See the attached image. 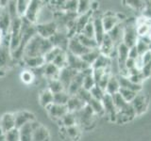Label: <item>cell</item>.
<instances>
[{
    "label": "cell",
    "instance_id": "obj_29",
    "mask_svg": "<svg viewBox=\"0 0 151 141\" xmlns=\"http://www.w3.org/2000/svg\"><path fill=\"white\" fill-rule=\"evenodd\" d=\"M85 105H87L86 103H85L84 102H82L78 97H77L76 95L70 96L69 101L67 103V105H66L68 112H72V113L78 112L79 110H81Z\"/></svg>",
    "mask_w": 151,
    "mask_h": 141
},
{
    "label": "cell",
    "instance_id": "obj_40",
    "mask_svg": "<svg viewBox=\"0 0 151 141\" xmlns=\"http://www.w3.org/2000/svg\"><path fill=\"white\" fill-rule=\"evenodd\" d=\"M29 2L28 0H19L16 1V12L17 15L20 18H24L25 14L27 11V8L29 6Z\"/></svg>",
    "mask_w": 151,
    "mask_h": 141
},
{
    "label": "cell",
    "instance_id": "obj_23",
    "mask_svg": "<svg viewBox=\"0 0 151 141\" xmlns=\"http://www.w3.org/2000/svg\"><path fill=\"white\" fill-rule=\"evenodd\" d=\"M98 48L102 55L107 56L110 58V56L116 50V46L114 43H113V41H111V38L109 37V35L106 34L102 42L100 43V45L98 46Z\"/></svg>",
    "mask_w": 151,
    "mask_h": 141
},
{
    "label": "cell",
    "instance_id": "obj_59",
    "mask_svg": "<svg viewBox=\"0 0 151 141\" xmlns=\"http://www.w3.org/2000/svg\"><path fill=\"white\" fill-rule=\"evenodd\" d=\"M0 141H6V139H5L4 135L2 134H0Z\"/></svg>",
    "mask_w": 151,
    "mask_h": 141
},
{
    "label": "cell",
    "instance_id": "obj_17",
    "mask_svg": "<svg viewBox=\"0 0 151 141\" xmlns=\"http://www.w3.org/2000/svg\"><path fill=\"white\" fill-rule=\"evenodd\" d=\"M32 141H50V132L48 128L40 122H37Z\"/></svg>",
    "mask_w": 151,
    "mask_h": 141
},
{
    "label": "cell",
    "instance_id": "obj_21",
    "mask_svg": "<svg viewBox=\"0 0 151 141\" xmlns=\"http://www.w3.org/2000/svg\"><path fill=\"white\" fill-rule=\"evenodd\" d=\"M37 120L27 123L19 128V133H20V141H32L33 139V133H34L35 126L37 124Z\"/></svg>",
    "mask_w": 151,
    "mask_h": 141
},
{
    "label": "cell",
    "instance_id": "obj_9",
    "mask_svg": "<svg viewBox=\"0 0 151 141\" xmlns=\"http://www.w3.org/2000/svg\"><path fill=\"white\" fill-rule=\"evenodd\" d=\"M131 106L136 113V116H140L146 111L148 106V98L145 94L139 92L130 103Z\"/></svg>",
    "mask_w": 151,
    "mask_h": 141
},
{
    "label": "cell",
    "instance_id": "obj_31",
    "mask_svg": "<svg viewBox=\"0 0 151 141\" xmlns=\"http://www.w3.org/2000/svg\"><path fill=\"white\" fill-rule=\"evenodd\" d=\"M58 122L60 123V127H71L74 125H78L77 117H76L75 113L72 112H67Z\"/></svg>",
    "mask_w": 151,
    "mask_h": 141
},
{
    "label": "cell",
    "instance_id": "obj_56",
    "mask_svg": "<svg viewBox=\"0 0 151 141\" xmlns=\"http://www.w3.org/2000/svg\"><path fill=\"white\" fill-rule=\"evenodd\" d=\"M99 7V3L96 1H91V11L93 12H96Z\"/></svg>",
    "mask_w": 151,
    "mask_h": 141
},
{
    "label": "cell",
    "instance_id": "obj_37",
    "mask_svg": "<svg viewBox=\"0 0 151 141\" xmlns=\"http://www.w3.org/2000/svg\"><path fill=\"white\" fill-rule=\"evenodd\" d=\"M77 36H78V39L79 40V41L81 42V44L86 47V48H88L90 50L98 48V44H97L96 39H91V38H88L82 34H78Z\"/></svg>",
    "mask_w": 151,
    "mask_h": 141
},
{
    "label": "cell",
    "instance_id": "obj_51",
    "mask_svg": "<svg viewBox=\"0 0 151 141\" xmlns=\"http://www.w3.org/2000/svg\"><path fill=\"white\" fill-rule=\"evenodd\" d=\"M135 46H136L137 50H138V52H139L140 56H141L142 55H144L145 53H146L147 51L150 50V49H149V46H148L147 44H146L145 42H144L143 41H142L141 39H138V41H137Z\"/></svg>",
    "mask_w": 151,
    "mask_h": 141
},
{
    "label": "cell",
    "instance_id": "obj_44",
    "mask_svg": "<svg viewBox=\"0 0 151 141\" xmlns=\"http://www.w3.org/2000/svg\"><path fill=\"white\" fill-rule=\"evenodd\" d=\"M119 94L123 97V99H124L127 103H130L132 102V100L136 97L137 92L132 91V90H130V89H127V88H120Z\"/></svg>",
    "mask_w": 151,
    "mask_h": 141
},
{
    "label": "cell",
    "instance_id": "obj_53",
    "mask_svg": "<svg viewBox=\"0 0 151 141\" xmlns=\"http://www.w3.org/2000/svg\"><path fill=\"white\" fill-rule=\"evenodd\" d=\"M141 73L143 75V77L145 78H148L150 75H151V65L147 64V65H145L143 68L141 70Z\"/></svg>",
    "mask_w": 151,
    "mask_h": 141
},
{
    "label": "cell",
    "instance_id": "obj_26",
    "mask_svg": "<svg viewBox=\"0 0 151 141\" xmlns=\"http://www.w3.org/2000/svg\"><path fill=\"white\" fill-rule=\"evenodd\" d=\"M118 82L120 85V88H127L130 89L132 91L139 93L142 91V85H137L132 83L127 76H123V75H117Z\"/></svg>",
    "mask_w": 151,
    "mask_h": 141
},
{
    "label": "cell",
    "instance_id": "obj_46",
    "mask_svg": "<svg viewBox=\"0 0 151 141\" xmlns=\"http://www.w3.org/2000/svg\"><path fill=\"white\" fill-rule=\"evenodd\" d=\"M78 5V1H77V0H69V1H65L63 11L69 12V13H77Z\"/></svg>",
    "mask_w": 151,
    "mask_h": 141
},
{
    "label": "cell",
    "instance_id": "obj_25",
    "mask_svg": "<svg viewBox=\"0 0 151 141\" xmlns=\"http://www.w3.org/2000/svg\"><path fill=\"white\" fill-rule=\"evenodd\" d=\"M83 74L81 73H78L77 75L75 76V78L73 79V81L71 82V84L69 85V87L67 88L68 94L70 96H74L76 95L80 89L82 88V84H83Z\"/></svg>",
    "mask_w": 151,
    "mask_h": 141
},
{
    "label": "cell",
    "instance_id": "obj_12",
    "mask_svg": "<svg viewBox=\"0 0 151 141\" xmlns=\"http://www.w3.org/2000/svg\"><path fill=\"white\" fill-rule=\"evenodd\" d=\"M49 41H51L52 45L54 47H58V48L63 51H67L69 38L66 31L58 30V32H57L55 35H53L50 38Z\"/></svg>",
    "mask_w": 151,
    "mask_h": 141
},
{
    "label": "cell",
    "instance_id": "obj_35",
    "mask_svg": "<svg viewBox=\"0 0 151 141\" xmlns=\"http://www.w3.org/2000/svg\"><path fill=\"white\" fill-rule=\"evenodd\" d=\"M20 79L21 81L26 85H30L36 80V75L33 70L30 69H25L22 70L20 73Z\"/></svg>",
    "mask_w": 151,
    "mask_h": 141
},
{
    "label": "cell",
    "instance_id": "obj_42",
    "mask_svg": "<svg viewBox=\"0 0 151 141\" xmlns=\"http://www.w3.org/2000/svg\"><path fill=\"white\" fill-rule=\"evenodd\" d=\"M91 11V1H87V0H80L78 1V15H82Z\"/></svg>",
    "mask_w": 151,
    "mask_h": 141
},
{
    "label": "cell",
    "instance_id": "obj_49",
    "mask_svg": "<svg viewBox=\"0 0 151 141\" xmlns=\"http://www.w3.org/2000/svg\"><path fill=\"white\" fill-rule=\"evenodd\" d=\"M80 34H82L88 38H91V39H94V27H93V17H92V20L83 28V30Z\"/></svg>",
    "mask_w": 151,
    "mask_h": 141
},
{
    "label": "cell",
    "instance_id": "obj_8",
    "mask_svg": "<svg viewBox=\"0 0 151 141\" xmlns=\"http://www.w3.org/2000/svg\"><path fill=\"white\" fill-rule=\"evenodd\" d=\"M102 103H103V107H104V116H106L109 120L111 122H115L116 121V115H117V109L113 103L112 101V97L109 94H105V96L102 99Z\"/></svg>",
    "mask_w": 151,
    "mask_h": 141
},
{
    "label": "cell",
    "instance_id": "obj_20",
    "mask_svg": "<svg viewBox=\"0 0 151 141\" xmlns=\"http://www.w3.org/2000/svg\"><path fill=\"white\" fill-rule=\"evenodd\" d=\"M93 27H94V39H96L97 44L99 46L107 33L104 30L101 17H98V16L94 17L93 15Z\"/></svg>",
    "mask_w": 151,
    "mask_h": 141
},
{
    "label": "cell",
    "instance_id": "obj_52",
    "mask_svg": "<svg viewBox=\"0 0 151 141\" xmlns=\"http://www.w3.org/2000/svg\"><path fill=\"white\" fill-rule=\"evenodd\" d=\"M127 6H129L130 8L136 9V11H143L144 9L145 8V2L143 1H127Z\"/></svg>",
    "mask_w": 151,
    "mask_h": 141
},
{
    "label": "cell",
    "instance_id": "obj_16",
    "mask_svg": "<svg viewBox=\"0 0 151 141\" xmlns=\"http://www.w3.org/2000/svg\"><path fill=\"white\" fill-rule=\"evenodd\" d=\"M78 73V72H77V70H75L69 67H65L60 70V75H59V80L63 83V85L65 88V90H67L69 85L73 81V79L75 78V76L77 75Z\"/></svg>",
    "mask_w": 151,
    "mask_h": 141
},
{
    "label": "cell",
    "instance_id": "obj_3",
    "mask_svg": "<svg viewBox=\"0 0 151 141\" xmlns=\"http://www.w3.org/2000/svg\"><path fill=\"white\" fill-rule=\"evenodd\" d=\"M13 60L9 47V34L4 37L2 44L0 45V69L5 70L12 64Z\"/></svg>",
    "mask_w": 151,
    "mask_h": 141
},
{
    "label": "cell",
    "instance_id": "obj_28",
    "mask_svg": "<svg viewBox=\"0 0 151 141\" xmlns=\"http://www.w3.org/2000/svg\"><path fill=\"white\" fill-rule=\"evenodd\" d=\"M92 17L93 11H89L85 14H82V15H78L77 19H76V31H77V35L82 32L83 28L92 20Z\"/></svg>",
    "mask_w": 151,
    "mask_h": 141
},
{
    "label": "cell",
    "instance_id": "obj_6",
    "mask_svg": "<svg viewBox=\"0 0 151 141\" xmlns=\"http://www.w3.org/2000/svg\"><path fill=\"white\" fill-rule=\"evenodd\" d=\"M82 128L79 125H74L71 127H60V136L61 139L66 141H78L81 137Z\"/></svg>",
    "mask_w": 151,
    "mask_h": 141
},
{
    "label": "cell",
    "instance_id": "obj_27",
    "mask_svg": "<svg viewBox=\"0 0 151 141\" xmlns=\"http://www.w3.org/2000/svg\"><path fill=\"white\" fill-rule=\"evenodd\" d=\"M53 96L54 94L47 88H42L39 92V96H38V100H39V103L41 105V106L45 109L47 106L52 105L53 103Z\"/></svg>",
    "mask_w": 151,
    "mask_h": 141
},
{
    "label": "cell",
    "instance_id": "obj_10",
    "mask_svg": "<svg viewBox=\"0 0 151 141\" xmlns=\"http://www.w3.org/2000/svg\"><path fill=\"white\" fill-rule=\"evenodd\" d=\"M89 51H90V49L86 48V47L81 44V42H80L79 40L78 39L77 35L74 37H71L69 39L68 47H67V51L66 52H69L71 54L81 58L83 55L88 53Z\"/></svg>",
    "mask_w": 151,
    "mask_h": 141
},
{
    "label": "cell",
    "instance_id": "obj_39",
    "mask_svg": "<svg viewBox=\"0 0 151 141\" xmlns=\"http://www.w3.org/2000/svg\"><path fill=\"white\" fill-rule=\"evenodd\" d=\"M52 63L56 65L60 70L67 67V53H66V51L61 52V53L53 60Z\"/></svg>",
    "mask_w": 151,
    "mask_h": 141
},
{
    "label": "cell",
    "instance_id": "obj_32",
    "mask_svg": "<svg viewBox=\"0 0 151 141\" xmlns=\"http://www.w3.org/2000/svg\"><path fill=\"white\" fill-rule=\"evenodd\" d=\"M111 64V59L109 58V56L100 54V56H99L97 59L96 60V62L93 64L92 68L93 70H96V69L106 70V69H110Z\"/></svg>",
    "mask_w": 151,
    "mask_h": 141
},
{
    "label": "cell",
    "instance_id": "obj_41",
    "mask_svg": "<svg viewBox=\"0 0 151 141\" xmlns=\"http://www.w3.org/2000/svg\"><path fill=\"white\" fill-rule=\"evenodd\" d=\"M112 101H113V103H114V105L116 107L117 111H120L122 110L123 108H125L127 105H129V103H127L123 97L119 94V92L114 94V95H112Z\"/></svg>",
    "mask_w": 151,
    "mask_h": 141
},
{
    "label": "cell",
    "instance_id": "obj_58",
    "mask_svg": "<svg viewBox=\"0 0 151 141\" xmlns=\"http://www.w3.org/2000/svg\"><path fill=\"white\" fill-rule=\"evenodd\" d=\"M3 40H4V35L2 34V32L0 31V45L2 44V42H3Z\"/></svg>",
    "mask_w": 151,
    "mask_h": 141
},
{
    "label": "cell",
    "instance_id": "obj_11",
    "mask_svg": "<svg viewBox=\"0 0 151 141\" xmlns=\"http://www.w3.org/2000/svg\"><path fill=\"white\" fill-rule=\"evenodd\" d=\"M13 114H14V118H15V127L17 129L36 120V117L34 115V113L28 110H20L13 113Z\"/></svg>",
    "mask_w": 151,
    "mask_h": 141
},
{
    "label": "cell",
    "instance_id": "obj_54",
    "mask_svg": "<svg viewBox=\"0 0 151 141\" xmlns=\"http://www.w3.org/2000/svg\"><path fill=\"white\" fill-rule=\"evenodd\" d=\"M129 58H132V59H138L140 58V54L138 50H137L136 46L134 45L133 47H131V48H129Z\"/></svg>",
    "mask_w": 151,
    "mask_h": 141
},
{
    "label": "cell",
    "instance_id": "obj_4",
    "mask_svg": "<svg viewBox=\"0 0 151 141\" xmlns=\"http://www.w3.org/2000/svg\"><path fill=\"white\" fill-rule=\"evenodd\" d=\"M42 3H44L42 1H38V0H30L29 6L27 8L24 18L32 25L36 26L37 24H39V17L42 11V8L44 6Z\"/></svg>",
    "mask_w": 151,
    "mask_h": 141
},
{
    "label": "cell",
    "instance_id": "obj_22",
    "mask_svg": "<svg viewBox=\"0 0 151 141\" xmlns=\"http://www.w3.org/2000/svg\"><path fill=\"white\" fill-rule=\"evenodd\" d=\"M107 34L111 38L113 43L117 47L120 43L123 42V37H124V24L119 23L116 26H114L112 29L108 32Z\"/></svg>",
    "mask_w": 151,
    "mask_h": 141
},
{
    "label": "cell",
    "instance_id": "obj_18",
    "mask_svg": "<svg viewBox=\"0 0 151 141\" xmlns=\"http://www.w3.org/2000/svg\"><path fill=\"white\" fill-rule=\"evenodd\" d=\"M23 63L25 64L27 69L38 70L42 68L46 64L45 56H32V58H23Z\"/></svg>",
    "mask_w": 151,
    "mask_h": 141
},
{
    "label": "cell",
    "instance_id": "obj_30",
    "mask_svg": "<svg viewBox=\"0 0 151 141\" xmlns=\"http://www.w3.org/2000/svg\"><path fill=\"white\" fill-rule=\"evenodd\" d=\"M119 90H120V85H119V82H118L117 75L111 74V76L108 82L105 91L107 94H109V95L112 96V95H114V94L119 92Z\"/></svg>",
    "mask_w": 151,
    "mask_h": 141
},
{
    "label": "cell",
    "instance_id": "obj_1",
    "mask_svg": "<svg viewBox=\"0 0 151 141\" xmlns=\"http://www.w3.org/2000/svg\"><path fill=\"white\" fill-rule=\"evenodd\" d=\"M53 47L54 46L52 45L51 41L48 39H44V38L36 34L26 45L23 58L45 56V55L48 53Z\"/></svg>",
    "mask_w": 151,
    "mask_h": 141
},
{
    "label": "cell",
    "instance_id": "obj_34",
    "mask_svg": "<svg viewBox=\"0 0 151 141\" xmlns=\"http://www.w3.org/2000/svg\"><path fill=\"white\" fill-rule=\"evenodd\" d=\"M46 82H47V87L46 88H48L53 94H56V93H59V92H61V91L65 90L64 86H63V83H61L59 79L47 80Z\"/></svg>",
    "mask_w": 151,
    "mask_h": 141
},
{
    "label": "cell",
    "instance_id": "obj_47",
    "mask_svg": "<svg viewBox=\"0 0 151 141\" xmlns=\"http://www.w3.org/2000/svg\"><path fill=\"white\" fill-rule=\"evenodd\" d=\"M3 135L6 141H20V133H19V129L17 128H14L7 132Z\"/></svg>",
    "mask_w": 151,
    "mask_h": 141
},
{
    "label": "cell",
    "instance_id": "obj_38",
    "mask_svg": "<svg viewBox=\"0 0 151 141\" xmlns=\"http://www.w3.org/2000/svg\"><path fill=\"white\" fill-rule=\"evenodd\" d=\"M70 95L68 94L67 91H61L59 93L54 94L53 96V103L59 105H66L69 101Z\"/></svg>",
    "mask_w": 151,
    "mask_h": 141
},
{
    "label": "cell",
    "instance_id": "obj_48",
    "mask_svg": "<svg viewBox=\"0 0 151 141\" xmlns=\"http://www.w3.org/2000/svg\"><path fill=\"white\" fill-rule=\"evenodd\" d=\"M90 92H91L92 98L96 99V100H99V101H102L103 97L105 96V94H106L105 90L102 89L101 88H99L97 85H96V86L90 90Z\"/></svg>",
    "mask_w": 151,
    "mask_h": 141
},
{
    "label": "cell",
    "instance_id": "obj_19",
    "mask_svg": "<svg viewBox=\"0 0 151 141\" xmlns=\"http://www.w3.org/2000/svg\"><path fill=\"white\" fill-rule=\"evenodd\" d=\"M102 20V25L104 27V30L106 33L110 32L113 27L116 26L118 24L120 23L119 19H118L116 14H113L111 12H108L101 17Z\"/></svg>",
    "mask_w": 151,
    "mask_h": 141
},
{
    "label": "cell",
    "instance_id": "obj_2",
    "mask_svg": "<svg viewBox=\"0 0 151 141\" xmlns=\"http://www.w3.org/2000/svg\"><path fill=\"white\" fill-rule=\"evenodd\" d=\"M76 117H77L78 125H79L81 128H90L92 124L94 123V119H96V115L94 114L93 111L91 109L88 105H85L81 110L75 113Z\"/></svg>",
    "mask_w": 151,
    "mask_h": 141
},
{
    "label": "cell",
    "instance_id": "obj_55",
    "mask_svg": "<svg viewBox=\"0 0 151 141\" xmlns=\"http://www.w3.org/2000/svg\"><path fill=\"white\" fill-rule=\"evenodd\" d=\"M140 58H141L142 61H143L144 66L149 64V63L151 62V50L147 51V52H146V53H145L144 55H142V56H140Z\"/></svg>",
    "mask_w": 151,
    "mask_h": 141
},
{
    "label": "cell",
    "instance_id": "obj_43",
    "mask_svg": "<svg viewBox=\"0 0 151 141\" xmlns=\"http://www.w3.org/2000/svg\"><path fill=\"white\" fill-rule=\"evenodd\" d=\"M63 50H61L60 48H58V47H53L48 53H46L45 55V62L46 63H52L53 62V60L58 56L61 52H63Z\"/></svg>",
    "mask_w": 151,
    "mask_h": 141
},
{
    "label": "cell",
    "instance_id": "obj_24",
    "mask_svg": "<svg viewBox=\"0 0 151 141\" xmlns=\"http://www.w3.org/2000/svg\"><path fill=\"white\" fill-rule=\"evenodd\" d=\"M60 70L53 63H46L42 67V76H44L46 81L51 79H59Z\"/></svg>",
    "mask_w": 151,
    "mask_h": 141
},
{
    "label": "cell",
    "instance_id": "obj_13",
    "mask_svg": "<svg viewBox=\"0 0 151 141\" xmlns=\"http://www.w3.org/2000/svg\"><path fill=\"white\" fill-rule=\"evenodd\" d=\"M14 128H16L14 114L11 112L4 113V114L0 117V133L4 135V134H6L7 132L11 131Z\"/></svg>",
    "mask_w": 151,
    "mask_h": 141
},
{
    "label": "cell",
    "instance_id": "obj_15",
    "mask_svg": "<svg viewBox=\"0 0 151 141\" xmlns=\"http://www.w3.org/2000/svg\"><path fill=\"white\" fill-rule=\"evenodd\" d=\"M66 53H67V67L77 70L78 73L82 72V70L90 67L88 64L84 62L81 58L71 54L69 52H66Z\"/></svg>",
    "mask_w": 151,
    "mask_h": 141
},
{
    "label": "cell",
    "instance_id": "obj_36",
    "mask_svg": "<svg viewBox=\"0 0 151 141\" xmlns=\"http://www.w3.org/2000/svg\"><path fill=\"white\" fill-rule=\"evenodd\" d=\"M88 105L91 107V109L93 111V113L96 116H104V107H103V103L101 101L96 100V99L92 98L90 102L88 103Z\"/></svg>",
    "mask_w": 151,
    "mask_h": 141
},
{
    "label": "cell",
    "instance_id": "obj_14",
    "mask_svg": "<svg viewBox=\"0 0 151 141\" xmlns=\"http://www.w3.org/2000/svg\"><path fill=\"white\" fill-rule=\"evenodd\" d=\"M45 110L48 116L50 117V119L57 122L68 112L67 106L66 105H55V103H52L49 106H47L45 108Z\"/></svg>",
    "mask_w": 151,
    "mask_h": 141
},
{
    "label": "cell",
    "instance_id": "obj_7",
    "mask_svg": "<svg viewBox=\"0 0 151 141\" xmlns=\"http://www.w3.org/2000/svg\"><path fill=\"white\" fill-rule=\"evenodd\" d=\"M139 37L136 32V21L133 24L124 25V37H123V43L126 44L129 48L133 47Z\"/></svg>",
    "mask_w": 151,
    "mask_h": 141
},
{
    "label": "cell",
    "instance_id": "obj_45",
    "mask_svg": "<svg viewBox=\"0 0 151 141\" xmlns=\"http://www.w3.org/2000/svg\"><path fill=\"white\" fill-rule=\"evenodd\" d=\"M83 84H82V88L87 89V90H91V89L96 86V80H94L93 74H88V75H83Z\"/></svg>",
    "mask_w": 151,
    "mask_h": 141
},
{
    "label": "cell",
    "instance_id": "obj_57",
    "mask_svg": "<svg viewBox=\"0 0 151 141\" xmlns=\"http://www.w3.org/2000/svg\"><path fill=\"white\" fill-rule=\"evenodd\" d=\"M5 74H6V70H2V69H0V77L5 76Z\"/></svg>",
    "mask_w": 151,
    "mask_h": 141
},
{
    "label": "cell",
    "instance_id": "obj_33",
    "mask_svg": "<svg viewBox=\"0 0 151 141\" xmlns=\"http://www.w3.org/2000/svg\"><path fill=\"white\" fill-rule=\"evenodd\" d=\"M100 54L101 53H100V51H99V48L92 49V50H90L88 53L83 55L81 56V58L85 63L88 64L90 67H92L93 64L96 62V60L97 59V58L100 56Z\"/></svg>",
    "mask_w": 151,
    "mask_h": 141
},
{
    "label": "cell",
    "instance_id": "obj_5",
    "mask_svg": "<svg viewBox=\"0 0 151 141\" xmlns=\"http://www.w3.org/2000/svg\"><path fill=\"white\" fill-rule=\"evenodd\" d=\"M36 32L42 38L49 40L52 36L58 32V26H57L54 20L45 23H39L36 25Z\"/></svg>",
    "mask_w": 151,
    "mask_h": 141
},
{
    "label": "cell",
    "instance_id": "obj_50",
    "mask_svg": "<svg viewBox=\"0 0 151 141\" xmlns=\"http://www.w3.org/2000/svg\"><path fill=\"white\" fill-rule=\"evenodd\" d=\"M76 96L78 97L80 100H81L82 102H84L86 105H88V103L92 99V95H91L90 90H87V89H84V88L80 89V90L76 94Z\"/></svg>",
    "mask_w": 151,
    "mask_h": 141
}]
</instances>
